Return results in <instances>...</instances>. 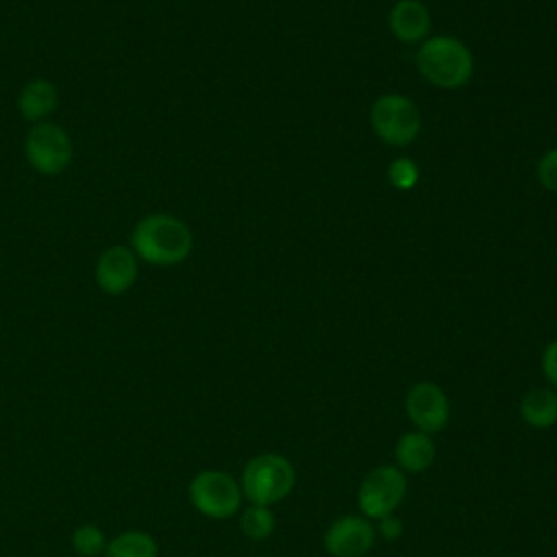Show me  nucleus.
Masks as SVG:
<instances>
[{"label": "nucleus", "mask_w": 557, "mask_h": 557, "mask_svg": "<svg viewBox=\"0 0 557 557\" xmlns=\"http://www.w3.org/2000/svg\"><path fill=\"white\" fill-rule=\"evenodd\" d=\"M131 248L137 259L150 265H176L185 261L194 248L191 228L176 215H144L131 231Z\"/></svg>", "instance_id": "f257e3e1"}, {"label": "nucleus", "mask_w": 557, "mask_h": 557, "mask_svg": "<svg viewBox=\"0 0 557 557\" xmlns=\"http://www.w3.org/2000/svg\"><path fill=\"white\" fill-rule=\"evenodd\" d=\"M296 483L292 461L278 453H261L252 457L239 476V487L250 505H274L283 500Z\"/></svg>", "instance_id": "f03ea898"}, {"label": "nucleus", "mask_w": 557, "mask_h": 557, "mask_svg": "<svg viewBox=\"0 0 557 557\" xmlns=\"http://www.w3.org/2000/svg\"><path fill=\"white\" fill-rule=\"evenodd\" d=\"M420 74L437 87H459L468 83L472 74V54L455 37H431L426 39L416 54Z\"/></svg>", "instance_id": "7ed1b4c3"}, {"label": "nucleus", "mask_w": 557, "mask_h": 557, "mask_svg": "<svg viewBox=\"0 0 557 557\" xmlns=\"http://www.w3.org/2000/svg\"><path fill=\"white\" fill-rule=\"evenodd\" d=\"M196 511L213 520H226L242 507V487L235 476L224 470H200L187 487Z\"/></svg>", "instance_id": "20e7f679"}, {"label": "nucleus", "mask_w": 557, "mask_h": 557, "mask_svg": "<svg viewBox=\"0 0 557 557\" xmlns=\"http://www.w3.org/2000/svg\"><path fill=\"white\" fill-rule=\"evenodd\" d=\"M24 152L30 168L46 176H57L67 170L74 157L70 133L57 122H37L26 133Z\"/></svg>", "instance_id": "39448f33"}, {"label": "nucleus", "mask_w": 557, "mask_h": 557, "mask_svg": "<svg viewBox=\"0 0 557 557\" xmlns=\"http://www.w3.org/2000/svg\"><path fill=\"white\" fill-rule=\"evenodd\" d=\"M370 122L374 133L392 146H407L411 144L422 126L418 107L400 96V94H385L379 96L370 111Z\"/></svg>", "instance_id": "423d86ee"}, {"label": "nucleus", "mask_w": 557, "mask_h": 557, "mask_svg": "<svg viewBox=\"0 0 557 557\" xmlns=\"http://www.w3.org/2000/svg\"><path fill=\"white\" fill-rule=\"evenodd\" d=\"M407 494V476L398 466L385 463L370 470L359 490L357 505L366 518H383L394 513Z\"/></svg>", "instance_id": "0eeeda50"}, {"label": "nucleus", "mask_w": 557, "mask_h": 557, "mask_svg": "<svg viewBox=\"0 0 557 557\" xmlns=\"http://www.w3.org/2000/svg\"><path fill=\"white\" fill-rule=\"evenodd\" d=\"M405 411L418 431L431 435L448 424L450 403L440 385L420 381L407 392Z\"/></svg>", "instance_id": "6e6552de"}, {"label": "nucleus", "mask_w": 557, "mask_h": 557, "mask_svg": "<svg viewBox=\"0 0 557 557\" xmlns=\"http://www.w3.org/2000/svg\"><path fill=\"white\" fill-rule=\"evenodd\" d=\"M376 540V529L366 516L348 513L331 522L324 533V548L331 557H363Z\"/></svg>", "instance_id": "1a4fd4ad"}, {"label": "nucleus", "mask_w": 557, "mask_h": 557, "mask_svg": "<svg viewBox=\"0 0 557 557\" xmlns=\"http://www.w3.org/2000/svg\"><path fill=\"white\" fill-rule=\"evenodd\" d=\"M94 276L100 292L109 296H120L135 285L139 276V259L131 246H109L100 252Z\"/></svg>", "instance_id": "9d476101"}, {"label": "nucleus", "mask_w": 557, "mask_h": 557, "mask_svg": "<svg viewBox=\"0 0 557 557\" xmlns=\"http://www.w3.org/2000/svg\"><path fill=\"white\" fill-rule=\"evenodd\" d=\"M59 104V91L57 85L48 78H30L20 96H17V109L24 120L37 124L46 122Z\"/></svg>", "instance_id": "9b49d317"}, {"label": "nucleus", "mask_w": 557, "mask_h": 557, "mask_svg": "<svg viewBox=\"0 0 557 557\" xmlns=\"http://www.w3.org/2000/svg\"><path fill=\"white\" fill-rule=\"evenodd\" d=\"M394 459L405 474H420L433 463L435 444L431 435L422 431L403 433L394 446Z\"/></svg>", "instance_id": "f8f14e48"}, {"label": "nucleus", "mask_w": 557, "mask_h": 557, "mask_svg": "<svg viewBox=\"0 0 557 557\" xmlns=\"http://www.w3.org/2000/svg\"><path fill=\"white\" fill-rule=\"evenodd\" d=\"M429 26H431L429 11L418 0H398L389 13L392 33L405 44L422 41L429 33Z\"/></svg>", "instance_id": "ddd939ff"}, {"label": "nucleus", "mask_w": 557, "mask_h": 557, "mask_svg": "<svg viewBox=\"0 0 557 557\" xmlns=\"http://www.w3.org/2000/svg\"><path fill=\"white\" fill-rule=\"evenodd\" d=\"M520 416L533 429H548L557 422V394L548 387H535L520 400Z\"/></svg>", "instance_id": "4468645a"}, {"label": "nucleus", "mask_w": 557, "mask_h": 557, "mask_svg": "<svg viewBox=\"0 0 557 557\" xmlns=\"http://www.w3.org/2000/svg\"><path fill=\"white\" fill-rule=\"evenodd\" d=\"M102 557H159V544L150 533L131 529L111 537Z\"/></svg>", "instance_id": "2eb2a0df"}, {"label": "nucleus", "mask_w": 557, "mask_h": 557, "mask_svg": "<svg viewBox=\"0 0 557 557\" xmlns=\"http://www.w3.org/2000/svg\"><path fill=\"white\" fill-rule=\"evenodd\" d=\"M274 527H276L274 513L265 505H248L239 516V529L252 542H261L270 537Z\"/></svg>", "instance_id": "dca6fc26"}, {"label": "nucleus", "mask_w": 557, "mask_h": 557, "mask_svg": "<svg viewBox=\"0 0 557 557\" xmlns=\"http://www.w3.org/2000/svg\"><path fill=\"white\" fill-rule=\"evenodd\" d=\"M107 542H109V537L104 535V531L91 522L76 527L72 533V540H70V544L78 557H102Z\"/></svg>", "instance_id": "f3484780"}, {"label": "nucleus", "mask_w": 557, "mask_h": 557, "mask_svg": "<svg viewBox=\"0 0 557 557\" xmlns=\"http://www.w3.org/2000/svg\"><path fill=\"white\" fill-rule=\"evenodd\" d=\"M387 176H389L394 187L411 189L418 183V168H416V163L411 159L400 157V159L392 161V165L387 170Z\"/></svg>", "instance_id": "a211bd4d"}, {"label": "nucleus", "mask_w": 557, "mask_h": 557, "mask_svg": "<svg viewBox=\"0 0 557 557\" xmlns=\"http://www.w3.org/2000/svg\"><path fill=\"white\" fill-rule=\"evenodd\" d=\"M537 178L542 187L557 191V148L548 150L537 163Z\"/></svg>", "instance_id": "6ab92c4d"}, {"label": "nucleus", "mask_w": 557, "mask_h": 557, "mask_svg": "<svg viewBox=\"0 0 557 557\" xmlns=\"http://www.w3.org/2000/svg\"><path fill=\"white\" fill-rule=\"evenodd\" d=\"M542 372L546 381L557 387V339H553L542 352Z\"/></svg>", "instance_id": "aec40b11"}, {"label": "nucleus", "mask_w": 557, "mask_h": 557, "mask_svg": "<svg viewBox=\"0 0 557 557\" xmlns=\"http://www.w3.org/2000/svg\"><path fill=\"white\" fill-rule=\"evenodd\" d=\"M376 533L385 540H398L403 535V520L396 513H387V516L379 518Z\"/></svg>", "instance_id": "412c9836"}]
</instances>
